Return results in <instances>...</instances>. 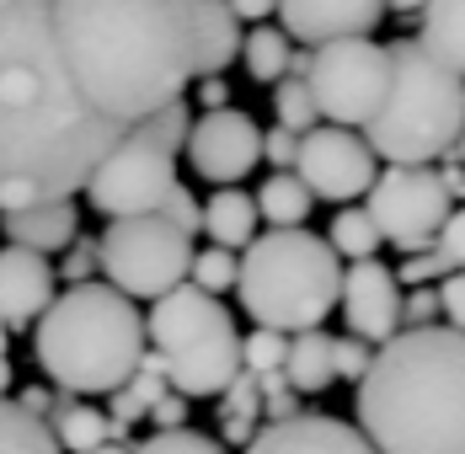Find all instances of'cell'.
I'll use <instances>...</instances> for the list:
<instances>
[{
    "instance_id": "12",
    "label": "cell",
    "mask_w": 465,
    "mask_h": 454,
    "mask_svg": "<svg viewBox=\"0 0 465 454\" xmlns=\"http://www.w3.org/2000/svg\"><path fill=\"white\" fill-rule=\"evenodd\" d=\"M294 177L305 182L311 198H326V203H353L370 192V182L380 177L370 144L353 134V129H331V123H316L311 134L300 139V155H294Z\"/></svg>"
},
{
    "instance_id": "42",
    "label": "cell",
    "mask_w": 465,
    "mask_h": 454,
    "mask_svg": "<svg viewBox=\"0 0 465 454\" xmlns=\"http://www.w3.org/2000/svg\"><path fill=\"white\" fill-rule=\"evenodd\" d=\"M150 422H155V433H177V428H187V401L166 390V396L150 407Z\"/></svg>"
},
{
    "instance_id": "6",
    "label": "cell",
    "mask_w": 465,
    "mask_h": 454,
    "mask_svg": "<svg viewBox=\"0 0 465 454\" xmlns=\"http://www.w3.org/2000/svg\"><path fill=\"white\" fill-rule=\"evenodd\" d=\"M337 289L342 262L311 230H268L246 246V257H235V294L246 316L283 337L322 331V321L337 305Z\"/></svg>"
},
{
    "instance_id": "30",
    "label": "cell",
    "mask_w": 465,
    "mask_h": 454,
    "mask_svg": "<svg viewBox=\"0 0 465 454\" xmlns=\"http://www.w3.org/2000/svg\"><path fill=\"white\" fill-rule=\"evenodd\" d=\"M187 129H193V107H187V96L166 102L155 118H144V123H140V134H144V139H155V144H161V150H172V155H183Z\"/></svg>"
},
{
    "instance_id": "16",
    "label": "cell",
    "mask_w": 465,
    "mask_h": 454,
    "mask_svg": "<svg viewBox=\"0 0 465 454\" xmlns=\"http://www.w3.org/2000/svg\"><path fill=\"white\" fill-rule=\"evenodd\" d=\"M54 262L22 246H0V326L33 331L38 316L54 305Z\"/></svg>"
},
{
    "instance_id": "43",
    "label": "cell",
    "mask_w": 465,
    "mask_h": 454,
    "mask_svg": "<svg viewBox=\"0 0 465 454\" xmlns=\"http://www.w3.org/2000/svg\"><path fill=\"white\" fill-rule=\"evenodd\" d=\"M193 102H198V113H220V107H231V86H225V75H203V81H193Z\"/></svg>"
},
{
    "instance_id": "40",
    "label": "cell",
    "mask_w": 465,
    "mask_h": 454,
    "mask_svg": "<svg viewBox=\"0 0 465 454\" xmlns=\"http://www.w3.org/2000/svg\"><path fill=\"white\" fill-rule=\"evenodd\" d=\"M418 326H439V294L433 289L401 294V331H418Z\"/></svg>"
},
{
    "instance_id": "49",
    "label": "cell",
    "mask_w": 465,
    "mask_h": 454,
    "mask_svg": "<svg viewBox=\"0 0 465 454\" xmlns=\"http://www.w3.org/2000/svg\"><path fill=\"white\" fill-rule=\"evenodd\" d=\"M422 5H428V0H385V16H391V11H396V16H418Z\"/></svg>"
},
{
    "instance_id": "41",
    "label": "cell",
    "mask_w": 465,
    "mask_h": 454,
    "mask_svg": "<svg viewBox=\"0 0 465 454\" xmlns=\"http://www.w3.org/2000/svg\"><path fill=\"white\" fill-rule=\"evenodd\" d=\"M294 155H300V139L289 134V129H262V161L273 166V172H294Z\"/></svg>"
},
{
    "instance_id": "45",
    "label": "cell",
    "mask_w": 465,
    "mask_h": 454,
    "mask_svg": "<svg viewBox=\"0 0 465 454\" xmlns=\"http://www.w3.org/2000/svg\"><path fill=\"white\" fill-rule=\"evenodd\" d=\"M225 5H231V16H235V22H268L279 0H225Z\"/></svg>"
},
{
    "instance_id": "31",
    "label": "cell",
    "mask_w": 465,
    "mask_h": 454,
    "mask_svg": "<svg viewBox=\"0 0 465 454\" xmlns=\"http://www.w3.org/2000/svg\"><path fill=\"white\" fill-rule=\"evenodd\" d=\"M283 348H289L283 331L252 326V331L241 337V369H246V374H273V369H283Z\"/></svg>"
},
{
    "instance_id": "20",
    "label": "cell",
    "mask_w": 465,
    "mask_h": 454,
    "mask_svg": "<svg viewBox=\"0 0 465 454\" xmlns=\"http://www.w3.org/2000/svg\"><path fill=\"white\" fill-rule=\"evenodd\" d=\"M418 44L465 81V0H428L418 11Z\"/></svg>"
},
{
    "instance_id": "19",
    "label": "cell",
    "mask_w": 465,
    "mask_h": 454,
    "mask_svg": "<svg viewBox=\"0 0 465 454\" xmlns=\"http://www.w3.org/2000/svg\"><path fill=\"white\" fill-rule=\"evenodd\" d=\"M257 203H252V192H241V187H220L209 203H203V235H209V246H220V252H246L252 241H257Z\"/></svg>"
},
{
    "instance_id": "23",
    "label": "cell",
    "mask_w": 465,
    "mask_h": 454,
    "mask_svg": "<svg viewBox=\"0 0 465 454\" xmlns=\"http://www.w3.org/2000/svg\"><path fill=\"white\" fill-rule=\"evenodd\" d=\"M241 54V22L231 16L225 0H198V81L220 75Z\"/></svg>"
},
{
    "instance_id": "46",
    "label": "cell",
    "mask_w": 465,
    "mask_h": 454,
    "mask_svg": "<svg viewBox=\"0 0 465 454\" xmlns=\"http://www.w3.org/2000/svg\"><path fill=\"white\" fill-rule=\"evenodd\" d=\"M220 439H225V444H241V449H246V444L257 439V422H241V417H220Z\"/></svg>"
},
{
    "instance_id": "2",
    "label": "cell",
    "mask_w": 465,
    "mask_h": 454,
    "mask_svg": "<svg viewBox=\"0 0 465 454\" xmlns=\"http://www.w3.org/2000/svg\"><path fill=\"white\" fill-rule=\"evenodd\" d=\"M75 86L118 129H140L198 81V0H48Z\"/></svg>"
},
{
    "instance_id": "35",
    "label": "cell",
    "mask_w": 465,
    "mask_h": 454,
    "mask_svg": "<svg viewBox=\"0 0 465 454\" xmlns=\"http://www.w3.org/2000/svg\"><path fill=\"white\" fill-rule=\"evenodd\" d=\"M444 272H455V268H450V262H444V257L428 246V252H412V257L391 272V278H396V283H407V289H433Z\"/></svg>"
},
{
    "instance_id": "24",
    "label": "cell",
    "mask_w": 465,
    "mask_h": 454,
    "mask_svg": "<svg viewBox=\"0 0 465 454\" xmlns=\"http://www.w3.org/2000/svg\"><path fill=\"white\" fill-rule=\"evenodd\" d=\"M252 203H257V220H268L273 230H305L311 209H316V198L305 192V182L294 172H273L252 192Z\"/></svg>"
},
{
    "instance_id": "51",
    "label": "cell",
    "mask_w": 465,
    "mask_h": 454,
    "mask_svg": "<svg viewBox=\"0 0 465 454\" xmlns=\"http://www.w3.org/2000/svg\"><path fill=\"white\" fill-rule=\"evenodd\" d=\"M444 161H455V166H465V129H460V139H455V150H450Z\"/></svg>"
},
{
    "instance_id": "53",
    "label": "cell",
    "mask_w": 465,
    "mask_h": 454,
    "mask_svg": "<svg viewBox=\"0 0 465 454\" xmlns=\"http://www.w3.org/2000/svg\"><path fill=\"white\" fill-rule=\"evenodd\" d=\"M5 348H11V331H5V326H0V359H5Z\"/></svg>"
},
{
    "instance_id": "7",
    "label": "cell",
    "mask_w": 465,
    "mask_h": 454,
    "mask_svg": "<svg viewBox=\"0 0 465 454\" xmlns=\"http://www.w3.org/2000/svg\"><path fill=\"white\" fill-rule=\"evenodd\" d=\"M144 348L161 359L166 390L183 401L220 396L241 374V331L235 316L203 289L177 283L172 294H161L144 316Z\"/></svg>"
},
{
    "instance_id": "26",
    "label": "cell",
    "mask_w": 465,
    "mask_h": 454,
    "mask_svg": "<svg viewBox=\"0 0 465 454\" xmlns=\"http://www.w3.org/2000/svg\"><path fill=\"white\" fill-rule=\"evenodd\" d=\"M289 54H294V44L283 38L279 27H252L241 38V54L235 59H246V75L257 86H279L283 75H289Z\"/></svg>"
},
{
    "instance_id": "48",
    "label": "cell",
    "mask_w": 465,
    "mask_h": 454,
    "mask_svg": "<svg viewBox=\"0 0 465 454\" xmlns=\"http://www.w3.org/2000/svg\"><path fill=\"white\" fill-rule=\"evenodd\" d=\"M439 182H444V192H450V203H455V198L465 203V166H455V161H444V172H439Z\"/></svg>"
},
{
    "instance_id": "52",
    "label": "cell",
    "mask_w": 465,
    "mask_h": 454,
    "mask_svg": "<svg viewBox=\"0 0 465 454\" xmlns=\"http://www.w3.org/2000/svg\"><path fill=\"white\" fill-rule=\"evenodd\" d=\"M92 454H129V444H102V449H92Z\"/></svg>"
},
{
    "instance_id": "32",
    "label": "cell",
    "mask_w": 465,
    "mask_h": 454,
    "mask_svg": "<svg viewBox=\"0 0 465 454\" xmlns=\"http://www.w3.org/2000/svg\"><path fill=\"white\" fill-rule=\"evenodd\" d=\"M129 454H225V444L209 439V433L177 428V433H150V439H140Z\"/></svg>"
},
{
    "instance_id": "5",
    "label": "cell",
    "mask_w": 465,
    "mask_h": 454,
    "mask_svg": "<svg viewBox=\"0 0 465 454\" xmlns=\"http://www.w3.org/2000/svg\"><path fill=\"white\" fill-rule=\"evenodd\" d=\"M385 59H391V86L359 139L385 166L444 161L465 129V81L455 70H444L418 38L385 44Z\"/></svg>"
},
{
    "instance_id": "27",
    "label": "cell",
    "mask_w": 465,
    "mask_h": 454,
    "mask_svg": "<svg viewBox=\"0 0 465 454\" xmlns=\"http://www.w3.org/2000/svg\"><path fill=\"white\" fill-rule=\"evenodd\" d=\"M0 454H64V449L54 444V433H48L44 417L22 411L5 396V401H0Z\"/></svg>"
},
{
    "instance_id": "54",
    "label": "cell",
    "mask_w": 465,
    "mask_h": 454,
    "mask_svg": "<svg viewBox=\"0 0 465 454\" xmlns=\"http://www.w3.org/2000/svg\"><path fill=\"white\" fill-rule=\"evenodd\" d=\"M0 5H11V0H0Z\"/></svg>"
},
{
    "instance_id": "1",
    "label": "cell",
    "mask_w": 465,
    "mask_h": 454,
    "mask_svg": "<svg viewBox=\"0 0 465 454\" xmlns=\"http://www.w3.org/2000/svg\"><path fill=\"white\" fill-rule=\"evenodd\" d=\"M124 134L75 86L48 0L0 5V214L75 198Z\"/></svg>"
},
{
    "instance_id": "47",
    "label": "cell",
    "mask_w": 465,
    "mask_h": 454,
    "mask_svg": "<svg viewBox=\"0 0 465 454\" xmlns=\"http://www.w3.org/2000/svg\"><path fill=\"white\" fill-rule=\"evenodd\" d=\"M262 417H268V422H289V417H300V401H294V390H283V396H268V401H262Z\"/></svg>"
},
{
    "instance_id": "3",
    "label": "cell",
    "mask_w": 465,
    "mask_h": 454,
    "mask_svg": "<svg viewBox=\"0 0 465 454\" xmlns=\"http://www.w3.org/2000/svg\"><path fill=\"white\" fill-rule=\"evenodd\" d=\"M353 407L374 454H465V331L418 326L380 342Z\"/></svg>"
},
{
    "instance_id": "44",
    "label": "cell",
    "mask_w": 465,
    "mask_h": 454,
    "mask_svg": "<svg viewBox=\"0 0 465 454\" xmlns=\"http://www.w3.org/2000/svg\"><path fill=\"white\" fill-rule=\"evenodd\" d=\"M16 407H22V411H33V417H44V422H48V411L59 407V390H44V385H27V390L16 396Z\"/></svg>"
},
{
    "instance_id": "10",
    "label": "cell",
    "mask_w": 465,
    "mask_h": 454,
    "mask_svg": "<svg viewBox=\"0 0 465 454\" xmlns=\"http://www.w3.org/2000/svg\"><path fill=\"white\" fill-rule=\"evenodd\" d=\"M172 187H177V155L144 139L140 129H129L81 192L102 220H140V214H161Z\"/></svg>"
},
{
    "instance_id": "9",
    "label": "cell",
    "mask_w": 465,
    "mask_h": 454,
    "mask_svg": "<svg viewBox=\"0 0 465 454\" xmlns=\"http://www.w3.org/2000/svg\"><path fill=\"white\" fill-rule=\"evenodd\" d=\"M391 86V59L385 44L374 38H337V44L311 48V70H305V91L316 102V118L331 129H364Z\"/></svg>"
},
{
    "instance_id": "28",
    "label": "cell",
    "mask_w": 465,
    "mask_h": 454,
    "mask_svg": "<svg viewBox=\"0 0 465 454\" xmlns=\"http://www.w3.org/2000/svg\"><path fill=\"white\" fill-rule=\"evenodd\" d=\"M273 118H279V129H289L294 139H305L322 118H316V102H311V91L300 75H283L279 86H273Z\"/></svg>"
},
{
    "instance_id": "15",
    "label": "cell",
    "mask_w": 465,
    "mask_h": 454,
    "mask_svg": "<svg viewBox=\"0 0 465 454\" xmlns=\"http://www.w3.org/2000/svg\"><path fill=\"white\" fill-rule=\"evenodd\" d=\"M279 33L300 48H322L337 38H370L385 22V0H279Z\"/></svg>"
},
{
    "instance_id": "50",
    "label": "cell",
    "mask_w": 465,
    "mask_h": 454,
    "mask_svg": "<svg viewBox=\"0 0 465 454\" xmlns=\"http://www.w3.org/2000/svg\"><path fill=\"white\" fill-rule=\"evenodd\" d=\"M11 380H16V374H11V359H0V401H5V390H11Z\"/></svg>"
},
{
    "instance_id": "37",
    "label": "cell",
    "mask_w": 465,
    "mask_h": 454,
    "mask_svg": "<svg viewBox=\"0 0 465 454\" xmlns=\"http://www.w3.org/2000/svg\"><path fill=\"white\" fill-rule=\"evenodd\" d=\"M59 257H64V262L54 268V278H64L70 289H75V283H92V272H96V241L92 235H75Z\"/></svg>"
},
{
    "instance_id": "22",
    "label": "cell",
    "mask_w": 465,
    "mask_h": 454,
    "mask_svg": "<svg viewBox=\"0 0 465 454\" xmlns=\"http://www.w3.org/2000/svg\"><path fill=\"white\" fill-rule=\"evenodd\" d=\"M331 380H337V374H331V337H326V331H300V337H289V348H283V385H289L294 396H322Z\"/></svg>"
},
{
    "instance_id": "14",
    "label": "cell",
    "mask_w": 465,
    "mask_h": 454,
    "mask_svg": "<svg viewBox=\"0 0 465 454\" xmlns=\"http://www.w3.org/2000/svg\"><path fill=\"white\" fill-rule=\"evenodd\" d=\"M337 311L348 321V337L359 342H391L401 331V283L391 278V268L370 257V262H348L342 268V289H337Z\"/></svg>"
},
{
    "instance_id": "18",
    "label": "cell",
    "mask_w": 465,
    "mask_h": 454,
    "mask_svg": "<svg viewBox=\"0 0 465 454\" xmlns=\"http://www.w3.org/2000/svg\"><path fill=\"white\" fill-rule=\"evenodd\" d=\"M0 230H5V246L54 257V252H64L81 235V209H75V198H64V203H33V209H16V214H0Z\"/></svg>"
},
{
    "instance_id": "13",
    "label": "cell",
    "mask_w": 465,
    "mask_h": 454,
    "mask_svg": "<svg viewBox=\"0 0 465 454\" xmlns=\"http://www.w3.org/2000/svg\"><path fill=\"white\" fill-rule=\"evenodd\" d=\"M187 166L214 187H235L252 177V166L262 161V129L252 123V113L241 107H220V113H198L183 144Z\"/></svg>"
},
{
    "instance_id": "34",
    "label": "cell",
    "mask_w": 465,
    "mask_h": 454,
    "mask_svg": "<svg viewBox=\"0 0 465 454\" xmlns=\"http://www.w3.org/2000/svg\"><path fill=\"white\" fill-rule=\"evenodd\" d=\"M370 363H374L370 342H359V337H331V374H337V380L359 385V380L370 374Z\"/></svg>"
},
{
    "instance_id": "4",
    "label": "cell",
    "mask_w": 465,
    "mask_h": 454,
    "mask_svg": "<svg viewBox=\"0 0 465 454\" xmlns=\"http://www.w3.org/2000/svg\"><path fill=\"white\" fill-rule=\"evenodd\" d=\"M33 359L59 396H113L144 359V316L107 283H75L38 316Z\"/></svg>"
},
{
    "instance_id": "36",
    "label": "cell",
    "mask_w": 465,
    "mask_h": 454,
    "mask_svg": "<svg viewBox=\"0 0 465 454\" xmlns=\"http://www.w3.org/2000/svg\"><path fill=\"white\" fill-rule=\"evenodd\" d=\"M161 220H166V225H177L187 241H193V235L203 230V203H198V198L187 192L183 182H177V187L166 192V203H161Z\"/></svg>"
},
{
    "instance_id": "29",
    "label": "cell",
    "mask_w": 465,
    "mask_h": 454,
    "mask_svg": "<svg viewBox=\"0 0 465 454\" xmlns=\"http://www.w3.org/2000/svg\"><path fill=\"white\" fill-rule=\"evenodd\" d=\"M187 283L220 300L225 289H235V252H220V246L193 252V262H187Z\"/></svg>"
},
{
    "instance_id": "38",
    "label": "cell",
    "mask_w": 465,
    "mask_h": 454,
    "mask_svg": "<svg viewBox=\"0 0 465 454\" xmlns=\"http://www.w3.org/2000/svg\"><path fill=\"white\" fill-rule=\"evenodd\" d=\"M433 294H439V321L450 331H465V272H444L433 283Z\"/></svg>"
},
{
    "instance_id": "33",
    "label": "cell",
    "mask_w": 465,
    "mask_h": 454,
    "mask_svg": "<svg viewBox=\"0 0 465 454\" xmlns=\"http://www.w3.org/2000/svg\"><path fill=\"white\" fill-rule=\"evenodd\" d=\"M220 417H241V422H257L262 428V390H257V380L246 369L220 390Z\"/></svg>"
},
{
    "instance_id": "39",
    "label": "cell",
    "mask_w": 465,
    "mask_h": 454,
    "mask_svg": "<svg viewBox=\"0 0 465 454\" xmlns=\"http://www.w3.org/2000/svg\"><path fill=\"white\" fill-rule=\"evenodd\" d=\"M433 252L450 262L455 272H465V203L460 209H450V220L439 225V235H433Z\"/></svg>"
},
{
    "instance_id": "17",
    "label": "cell",
    "mask_w": 465,
    "mask_h": 454,
    "mask_svg": "<svg viewBox=\"0 0 465 454\" xmlns=\"http://www.w3.org/2000/svg\"><path fill=\"white\" fill-rule=\"evenodd\" d=\"M246 454H374L364 444V433L342 417L326 411H300L289 422H268L257 428V439L246 444Z\"/></svg>"
},
{
    "instance_id": "25",
    "label": "cell",
    "mask_w": 465,
    "mask_h": 454,
    "mask_svg": "<svg viewBox=\"0 0 465 454\" xmlns=\"http://www.w3.org/2000/svg\"><path fill=\"white\" fill-rule=\"evenodd\" d=\"M322 241L331 246V257H337V262H370L374 252L385 246V241H380V230H374V220L359 209V203L337 209V214H331V230H326Z\"/></svg>"
},
{
    "instance_id": "21",
    "label": "cell",
    "mask_w": 465,
    "mask_h": 454,
    "mask_svg": "<svg viewBox=\"0 0 465 454\" xmlns=\"http://www.w3.org/2000/svg\"><path fill=\"white\" fill-rule=\"evenodd\" d=\"M48 433L64 454H92L102 444H113L107 411L92 407V401H75V396H59V407L48 411Z\"/></svg>"
},
{
    "instance_id": "11",
    "label": "cell",
    "mask_w": 465,
    "mask_h": 454,
    "mask_svg": "<svg viewBox=\"0 0 465 454\" xmlns=\"http://www.w3.org/2000/svg\"><path fill=\"white\" fill-rule=\"evenodd\" d=\"M364 198H370L364 214L374 220L380 241H391V246L407 252V257H412V252H428L433 235H439V225H444L450 209H455L433 166H385V172L370 182Z\"/></svg>"
},
{
    "instance_id": "8",
    "label": "cell",
    "mask_w": 465,
    "mask_h": 454,
    "mask_svg": "<svg viewBox=\"0 0 465 454\" xmlns=\"http://www.w3.org/2000/svg\"><path fill=\"white\" fill-rule=\"evenodd\" d=\"M193 241L177 225H166L161 214H140V220H107L96 235V272L107 278V289H118L124 300H161L177 283H187V262H193Z\"/></svg>"
}]
</instances>
